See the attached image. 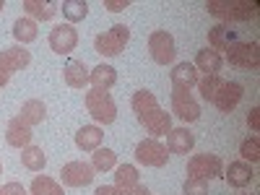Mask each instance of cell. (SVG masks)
Listing matches in <instances>:
<instances>
[{"instance_id": "obj_20", "label": "cell", "mask_w": 260, "mask_h": 195, "mask_svg": "<svg viewBox=\"0 0 260 195\" xmlns=\"http://www.w3.org/2000/svg\"><path fill=\"white\" fill-rule=\"evenodd\" d=\"M89 83L94 86V89H99V91H110L112 86L117 83V71L112 68V65H96V68H91V73H89Z\"/></svg>"}, {"instance_id": "obj_3", "label": "cell", "mask_w": 260, "mask_h": 195, "mask_svg": "<svg viewBox=\"0 0 260 195\" xmlns=\"http://www.w3.org/2000/svg\"><path fill=\"white\" fill-rule=\"evenodd\" d=\"M130 42V29L125 24H115L110 31H104V34H96L94 39V50L104 57H115L125 50V45Z\"/></svg>"}, {"instance_id": "obj_31", "label": "cell", "mask_w": 260, "mask_h": 195, "mask_svg": "<svg viewBox=\"0 0 260 195\" xmlns=\"http://www.w3.org/2000/svg\"><path fill=\"white\" fill-rule=\"evenodd\" d=\"M117 164V154L112 148H96L94 151V159H91V167L99 169V172H107Z\"/></svg>"}, {"instance_id": "obj_10", "label": "cell", "mask_w": 260, "mask_h": 195, "mask_svg": "<svg viewBox=\"0 0 260 195\" xmlns=\"http://www.w3.org/2000/svg\"><path fill=\"white\" fill-rule=\"evenodd\" d=\"M172 112H175L182 122H195L201 117V107L192 99L190 91L185 89H172Z\"/></svg>"}, {"instance_id": "obj_29", "label": "cell", "mask_w": 260, "mask_h": 195, "mask_svg": "<svg viewBox=\"0 0 260 195\" xmlns=\"http://www.w3.org/2000/svg\"><path fill=\"white\" fill-rule=\"evenodd\" d=\"M138 182H141V177H138V169L133 164H122L115 169V187H130Z\"/></svg>"}, {"instance_id": "obj_33", "label": "cell", "mask_w": 260, "mask_h": 195, "mask_svg": "<svg viewBox=\"0 0 260 195\" xmlns=\"http://www.w3.org/2000/svg\"><path fill=\"white\" fill-rule=\"evenodd\" d=\"M182 192H185V195H208V180L187 177L185 185H182Z\"/></svg>"}, {"instance_id": "obj_35", "label": "cell", "mask_w": 260, "mask_h": 195, "mask_svg": "<svg viewBox=\"0 0 260 195\" xmlns=\"http://www.w3.org/2000/svg\"><path fill=\"white\" fill-rule=\"evenodd\" d=\"M3 195H26V190H24L21 182H6L3 185Z\"/></svg>"}, {"instance_id": "obj_37", "label": "cell", "mask_w": 260, "mask_h": 195, "mask_svg": "<svg viewBox=\"0 0 260 195\" xmlns=\"http://www.w3.org/2000/svg\"><path fill=\"white\" fill-rule=\"evenodd\" d=\"M130 3L127 0H104V8H110V11H115V13H120V11H125Z\"/></svg>"}, {"instance_id": "obj_4", "label": "cell", "mask_w": 260, "mask_h": 195, "mask_svg": "<svg viewBox=\"0 0 260 195\" xmlns=\"http://www.w3.org/2000/svg\"><path fill=\"white\" fill-rule=\"evenodd\" d=\"M29 62H31V55H29V50H24L21 45L8 47V50L0 52V89L11 81V76L16 71H24Z\"/></svg>"}, {"instance_id": "obj_25", "label": "cell", "mask_w": 260, "mask_h": 195, "mask_svg": "<svg viewBox=\"0 0 260 195\" xmlns=\"http://www.w3.org/2000/svg\"><path fill=\"white\" fill-rule=\"evenodd\" d=\"M21 164H24L29 172H42L45 164H47V156L42 154L39 146H26V148H21Z\"/></svg>"}, {"instance_id": "obj_14", "label": "cell", "mask_w": 260, "mask_h": 195, "mask_svg": "<svg viewBox=\"0 0 260 195\" xmlns=\"http://www.w3.org/2000/svg\"><path fill=\"white\" fill-rule=\"evenodd\" d=\"M31 127L21 120L18 115L16 117H11V122H8V127H6V141H8V146H13V148H26V146H31Z\"/></svg>"}, {"instance_id": "obj_27", "label": "cell", "mask_w": 260, "mask_h": 195, "mask_svg": "<svg viewBox=\"0 0 260 195\" xmlns=\"http://www.w3.org/2000/svg\"><path fill=\"white\" fill-rule=\"evenodd\" d=\"M31 195H65L62 192V185L57 182V180H52V177H34V182H31Z\"/></svg>"}, {"instance_id": "obj_18", "label": "cell", "mask_w": 260, "mask_h": 195, "mask_svg": "<svg viewBox=\"0 0 260 195\" xmlns=\"http://www.w3.org/2000/svg\"><path fill=\"white\" fill-rule=\"evenodd\" d=\"M224 177H226V182H229L232 187H247V185L252 182V177H255V172H252V167H250L247 161L240 159V161H229Z\"/></svg>"}, {"instance_id": "obj_32", "label": "cell", "mask_w": 260, "mask_h": 195, "mask_svg": "<svg viewBox=\"0 0 260 195\" xmlns=\"http://www.w3.org/2000/svg\"><path fill=\"white\" fill-rule=\"evenodd\" d=\"M240 156H242V161H247V164L260 161V138H257V136L242 141V146H240Z\"/></svg>"}, {"instance_id": "obj_30", "label": "cell", "mask_w": 260, "mask_h": 195, "mask_svg": "<svg viewBox=\"0 0 260 195\" xmlns=\"http://www.w3.org/2000/svg\"><path fill=\"white\" fill-rule=\"evenodd\" d=\"M221 86H224V78H221V76H206V78H201V81H198L201 96H203L206 102H213Z\"/></svg>"}, {"instance_id": "obj_23", "label": "cell", "mask_w": 260, "mask_h": 195, "mask_svg": "<svg viewBox=\"0 0 260 195\" xmlns=\"http://www.w3.org/2000/svg\"><path fill=\"white\" fill-rule=\"evenodd\" d=\"M18 117L24 120L29 127H34V125H39L42 120L47 117V107H45V102H42V99H29V102L21 104Z\"/></svg>"}, {"instance_id": "obj_39", "label": "cell", "mask_w": 260, "mask_h": 195, "mask_svg": "<svg viewBox=\"0 0 260 195\" xmlns=\"http://www.w3.org/2000/svg\"><path fill=\"white\" fill-rule=\"evenodd\" d=\"M3 6H6V3H3V0H0V11H3Z\"/></svg>"}, {"instance_id": "obj_17", "label": "cell", "mask_w": 260, "mask_h": 195, "mask_svg": "<svg viewBox=\"0 0 260 195\" xmlns=\"http://www.w3.org/2000/svg\"><path fill=\"white\" fill-rule=\"evenodd\" d=\"M89 73H91V68L83 60H68L62 68L65 83H68L71 89H83V86L89 83Z\"/></svg>"}, {"instance_id": "obj_12", "label": "cell", "mask_w": 260, "mask_h": 195, "mask_svg": "<svg viewBox=\"0 0 260 195\" xmlns=\"http://www.w3.org/2000/svg\"><path fill=\"white\" fill-rule=\"evenodd\" d=\"M226 60L237 68H257V45L255 42H234L226 47Z\"/></svg>"}, {"instance_id": "obj_15", "label": "cell", "mask_w": 260, "mask_h": 195, "mask_svg": "<svg viewBox=\"0 0 260 195\" xmlns=\"http://www.w3.org/2000/svg\"><path fill=\"white\" fill-rule=\"evenodd\" d=\"M195 146V136L187 127H172L167 133V151L169 154H190Z\"/></svg>"}, {"instance_id": "obj_19", "label": "cell", "mask_w": 260, "mask_h": 195, "mask_svg": "<svg viewBox=\"0 0 260 195\" xmlns=\"http://www.w3.org/2000/svg\"><path fill=\"white\" fill-rule=\"evenodd\" d=\"M221 65H224L221 52H216L211 47H206V50H201L198 55H195V71H203L206 76H219Z\"/></svg>"}, {"instance_id": "obj_1", "label": "cell", "mask_w": 260, "mask_h": 195, "mask_svg": "<svg viewBox=\"0 0 260 195\" xmlns=\"http://www.w3.org/2000/svg\"><path fill=\"white\" fill-rule=\"evenodd\" d=\"M133 112L138 117V122L146 127V133L151 138H159V136H167L169 130H172V117L169 112H164L156 96L151 94V91H136L133 94Z\"/></svg>"}, {"instance_id": "obj_22", "label": "cell", "mask_w": 260, "mask_h": 195, "mask_svg": "<svg viewBox=\"0 0 260 195\" xmlns=\"http://www.w3.org/2000/svg\"><path fill=\"white\" fill-rule=\"evenodd\" d=\"M237 42V29H229V24H216L211 31H208V45L211 50H226L229 45Z\"/></svg>"}, {"instance_id": "obj_5", "label": "cell", "mask_w": 260, "mask_h": 195, "mask_svg": "<svg viewBox=\"0 0 260 195\" xmlns=\"http://www.w3.org/2000/svg\"><path fill=\"white\" fill-rule=\"evenodd\" d=\"M208 13L221 18V21H247V18H255L257 16V3H206Z\"/></svg>"}, {"instance_id": "obj_36", "label": "cell", "mask_w": 260, "mask_h": 195, "mask_svg": "<svg viewBox=\"0 0 260 195\" xmlns=\"http://www.w3.org/2000/svg\"><path fill=\"white\" fill-rule=\"evenodd\" d=\"M247 125L252 130H260V107H252V110L247 112Z\"/></svg>"}, {"instance_id": "obj_28", "label": "cell", "mask_w": 260, "mask_h": 195, "mask_svg": "<svg viewBox=\"0 0 260 195\" xmlns=\"http://www.w3.org/2000/svg\"><path fill=\"white\" fill-rule=\"evenodd\" d=\"M62 16L68 18V24H76V21H83L86 13H89V6L83 0H62Z\"/></svg>"}, {"instance_id": "obj_24", "label": "cell", "mask_w": 260, "mask_h": 195, "mask_svg": "<svg viewBox=\"0 0 260 195\" xmlns=\"http://www.w3.org/2000/svg\"><path fill=\"white\" fill-rule=\"evenodd\" d=\"M57 3H42V0H24V11L31 16V21L34 18H39V21H50L55 13H57Z\"/></svg>"}, {"instance_id": "obj_38", "label": "cell", "mask_w": 260, "mask_h": 195, "mask_svg": "<svg viewBox=\"0 0 260 195\" xmlns=\"http://www.w3.org/2000/svg\"><path fill=\"white\" fill-rule=\"evenodd\" d=\"M94 195H117V187H112V185H99V187L94 190Z\"/></svg>"}, {"instance_id": "obj_7", "label": "cell", "mask_w": 260, "mask_h": 195, "mask_svg": "<svg viewBox=\"0 0 260 195\" xmlns=\"http://www.w3.org/2000/svg\"><path fill=\"white\" fill-rule=\"evenodd\" d=\"M148 52H151V57H154V62L169 65L172 60H175V55H177L175 37H172L169 31H154L148 37Z\"/></svg>"}, {"instance_id": "obj_40", "label": "cell", "mask_w": 260, "mask_h": 195, "mask_svg": "<svg viewBox=\"0 0 260 195\" xmlns=\"http://www.w3.org/2000/svg\"><path fill=\"white\" fill-rule=\"evenodd\" d=\"M0 175H3V164H0Z\"/></svg>"}, {"instance_id": "obj_6", "label": "cell", "mask_w": 260, "mask_h": 195, "mask_svg": "<svg viewBox=\"0 0 260 195\" xmlns=\"http://www.w3.org/2000/svg\"><path fill=\"white\" fill-rule=\"evenodd\" d=\"M187 175L190 177H201V180L224 177V161L216 154H195L187 161Z\"/></svg>"}, {"instance_id": "obj_9", "label": "cell", "mask_w": 260, "mask_h": 195, "mask_svg": "<svg viewBox=\"0 0 260 195\" xmlns=\"http://www.w3.org/2000/svg\"><path fill=\"white\" fill-rule=\"evenodd\" d=\"M94 167L89 161H68L60 169V180L65 187H83L94 180Z\"/></svg>"}, {"instance_id": "obj_26", "label": "cell", "mask_w": 260, "mask_h": 195, "mask_svg": "<svg viewBox=\"0 0 260 195\" xmlns=\"http://www.w3.org/2000/svg\"><path fill=\"white\" fill-rule=\"evenodd\" d=\"M13 37L21 42V47L29 45V42L37 39V21L31 18H18L16 24H13Z\"/></svg>"}, {"instance_id": "obj_41", "label": "cell", "mask_w": 260, "mask_h": 195, "mask_svg": "<svg viewBox=\"0 0 260 195\" xmlns=\"http://www.w3.org/2000/svg\"><path fill=\"white\" fill-rule=\"evenodd\" d=\"M0 195H3V187H0Z\"/></svg>"}, {"instance_id": "obj_16", "label": "cell", "mask_w": 260, "mask_h": 195, "mask_svg": "<svg viewBox=\"0 0 260 195\" xmlns=\"http://www.w3.org/2000/svg\"><path fill=\"white\" fill-rule=\"evenodd\" d=\"M198 71H195L192 62H177L172 68V89H185L190 91L192 86H198Z\"/></svg>"}, {"instance_id": "obj_34", "label": "cell", "mask_w": 260, "mask_h": 195, "mask_svg": "<svg viewBox=\"0 0 260 195\" xmlns=\"http://www.w3.org/2000/svg\"><path fill=\"white\" fill-rule=\"evenodd\" d=\"M117 195H151L146 185H130V187H117Z\"/></svg>"}, {"instance_id": "obj_2", "label": "cell", "mask_w": 260, "mask_h": 195, "mask_svg": "<svg viewBox=\"0 0 260 195\" xmlns=\"http://www.w3.org/2000/svg\"><path fill=\"white\" fill-rule=\"evenodd\" d=\"M86 110H89V115L102 125H110L117 117V104L110 96V91H99V89L86 91Z\"/></svg>"}, {"instance_id": "obj_11", "label": "cell", "mask_w": 260, "mask_h": 195, "mask_svg": "<svg viewBox=\"0 0 260 195\" xmlns=\"http://www.w3.org/2000/svg\"><path fill=\"white\" fill-rule=\"evenodd\" d=\"M78 45V31L73 29V24H57L50 31V50L57 55H71Z\"/></svg>"}, {"instance_id": "obj_13", "label": "cell", "mask_w": 260, "mask_h": 195, "mask_svg": "<svg viewBox=\"0 0 260 195\" xmlns=\"http://www.w3.org/2000/svg\"><path fill=\"white\" fill-rule=\"evenodd\" d=\"M240 99H242V86L237 81H224V86L219 89V94H216L213 104H216V110H219V112L229 115L234 107L240 104Z\"/></svg>"}, {"instance_id": "obj_21", "label": "cell", "mask_w": 260, "mask_h": 195, "mask_svg": "<svg viewBox=\"0 0 260 195\" xmlns=\"http://www.w3.org/2000/svg\"><path fill=\"white\" fill-rule=\"evenodd\" d=\"M102 141H104V133L96 125H83L76 133V146L81 151H96V148H102Z\"/></svg>"}, {"instance_id": "obj_8", "label": "cell", "mask_w": 260, "mask_h": 195, "mask_svg": "<svg viewBox=\"0 0 260 195\" xmlns=\"http://www.w3.org/2000/svg\"><path fill=\"white\" fill-rule=\"evenodd\" d=\"M136 159L141 161V164H146V167H164L167 164V159H169V151H167V146L164 143H159L156 138H146V141H141L138 146H136Z\"/></svg>"}]
</instances>
